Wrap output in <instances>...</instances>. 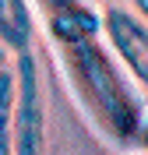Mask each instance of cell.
Masks as SVG:
<instances>
[{"instance_id": "6da1fadb", "label": "cell", "mask_w": 148, "mask_h": 155, "mask_svg": "<svg viewBox=\"0 0 148 155\" xmlns=\"http://www.w3.org/2000/svg\"><path fill=\"white\" fill-rule=\"evenodd\" d=\"M42 28L49 46L57 49L71 95L88 116V124L109 145L138 141L145 127V102L123 78L113 49L99 42L102 11L92 7V0H81L74 7L42 14Z\"/></svg>"}, {"instance_id": "7a4b0ae2", "label": "cell", "mask_w": 148, "mask_h": 155, "mask_svg": "<svg viewBox=\"0 0 148 155\" xmlns=\"http://www.w3.org/2000/svg\"><path fill=\"white\" fill-rule=\"evenodd\" d=\"M46 148V99H42L39 60L32 49L14 53V134L11 152L39 155Z\"/></svg>"}, {"instance_id": "3957f363", "label": "cell", "mask_w": 148, "mask_h": 155, "mask_svg": "<svg viewBox=\"0 0 148 155\" xmlns=\"http://www.w3.org/2000/svg\"><path fill=\"white\" fill-rule=\"evenodd\" d=\"M102 39L141 88H148V21L123 7H102Z\"/></svg>"}, {"instance_id": "277c9868", "label": "cell", "mask_w": 148, "mask_h": 155, "mask_svg": "<svg viewBox=\"0 0 148 155\" xmlns=\"http://www.w3.org/2000/svg\"><path fill=\"white\" fill-rule=\"evenodd\" d=\"M35 39V11L32 0H0V42L14 53L32 49Z\"/></svg>"}, {"instance_id": "5b68a950", "label": "cell", "mask_w": 148, "mask_h": 155, "mask_svg": "<svg viewBox=\"0 0 148 155\" xmlns=\"http://www.w3.org/2000/svg\"><path fill=\"white\" fill-rule=\"evenodd\" d=\"M14 134V64L0 67V155L11 152Z\"/></svg>"}, {"instance_id": "8992f818", "label": "cell", "mask_w": 148, "mask_h": 155, "mask_svg": "<svg viewBox=\"0 0 148 155\" xmlns=\"http://www.w3.org/2000/svg\"><path fill=\"white\" fill-rule=\"evenodd\" d=\"M130 4H134V7H138V14L148 21V0H130Z\"/></svg>"}, {"instance_id": "52a82bcc", "label": "cell", "mask_w": 148, "mask_h": 155, "mask_svg": "<svg viewBox=\"0 0 148 155\" xmlns=\"http://www.w3.org/2000/svg\"><path fill=\"white\" fill-rule=\"evenodd\" d=\"M7 57H11V49L4 46V42H0V67H4V64H7Z\"/></svg>"}, {"instance_id": "ba28073f", "label": "cell", "mask_w": 148, "mask_h": 155, "mask_svg": "<svg viewBox=\"0 0 148 155\" xmlns=\"http://www.w3.org/2000/svg\"><path fill=\"white\" fill-rule=\"evenodd\" d=\"M141 141L148 145V116H145V127H141Z\"/></svg>"}]
</instances>
